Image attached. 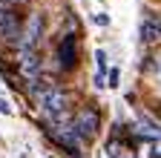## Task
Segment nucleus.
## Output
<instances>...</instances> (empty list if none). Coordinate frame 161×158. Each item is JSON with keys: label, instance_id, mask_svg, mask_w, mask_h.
<instances>
[{"label": "nucleus", "instance_id": "obj_1", "mask_svg": "<svg viewBox=\"0 0 161 158\" xmlns=\"http://www.w3.org/2000/svg\"><path fill=\"white\" fill-rule=\"evenodd\" d=\"M35 101H37V109L40 115L46 118L49 124H60V121H66V115H69V104H72V98L66 89H60V86H40L35 89Z\"/></svg>", "mask_w": 161, "mask_h": 158}, {"label": "nucleus", "instance_id": "obj_2", "mask_svg": "<svg viewBox=\"0 0 161 158\" xmlns=\"http://www.w3.org/2000/svg\"><path fill=\"white\" fill-rule=\"evenodd\" d=\"M72 127L80 135V141H89V138H95L98 129H101V112L95 106H80L75 112V118H72Z\"/></svg>", "mask_w": 161, "mask_h": 158}, {"label": "nucleus", "instance_id": "obj_3", "mask_svg": "<svg viewBox=\"0 0 161 158\" xmlns=\"http://www.w3.org/2000/svg\"><path fill=\"white\" fill-rule=\"evenodd\" d=\"M40 35H43V14H29V20L23 26V35H20V49H35L37 41H40Z\"/></svg>", "mask_w": 161, "mask_h": 158}, {"label": "nucleus", "instance_id": "obj_4", "mask_svg": "<svg viewBox=\"0 0 161 158\" xmlns=\"http://www.w3.org/2000/svg\"><path fill=\"white\" fill-rule=\"evenodd\" d=\"M20 35H23V29L17 23V14L3 9V14H0V37L6 43H20Z\"/></svg>", "mask_w": 161, "mask_h": 158}, {"label": "nucleus", "instance_id": "obj_5", "mask_svg": "<svg viewBox=\"0 0 161 158\" xmlns=\"http://www.w3.org/2000/svg\"><path fill=\"white\" fill-rule=\"evenodd\" d=\"M58 61H60V69H75L78 66V41L72 35H66L58 46Z\"/></svg>", "mask_w": 161, "mask_h": 158}, {"label": "nucleus", "instance_id": "obj_6", "mask_svg": "<svg viewBox=\"0 0 161 158\" xmlns=\"http://www.w3.org/2000/svg\"><path fill=\"white\" fill-rule=\"evenodd\" d=\"M141 41L144 43H158L161 41V14L150 12L144 20H141Z\"/></svg>", "mask_w": 161, "mask_h": 158}, {"label": "nucleus", "instance_id": "obj_7", "mask_svg": "<svg viewBox=\"0 0 161 158\" xmlns=\"http://www.w3.org/2000/svg\"><path fill=\"white\" fill-rule=\"evenodd\" d=\"M20 72H23V78H29V81H37L40 57H37L35 49H20Z\"/></svg>", "mask_w": 161, "mask_h": 158}, {"label": "nucleus", "instance_id": "obj_8", "mask_svg": "<svg viewBox=\"0 0 161 158\" xmlns=\"http://www.w3.org/2000/svg\"><path fill=\"white\" fill-rule=\"evenodd\" d=\"M107 155H109V158H135V155H132V150H127V147H118L115 141L107 147Z\"/></svg>", "mask_w": 161, "mask_h": 158}, {"label": "nucleus", "instance_id": "obj_9", "mask_svg": "<svg viewBox=\"0 0 161 158\" xmlns=\"http://www.w3.org/2000/svg\"><path fill=\"white\" fill-rule=\"evenodd\" d=\"M95 23H98V26H109V17H107L104 12H98V14H95Z\"/></svg>", "mask_w": 161, "mask_h": 158}, {"label": "nucleus", "instance_id": "obj_10", "mask_svg": "<svg viewBox=\"0 0 161 158\" xmlns=\"http://www.w3.org/2000/svg\"><path fill=\"white\" fill-rule=\"evenodd\" d=\"M109 86H118V69L109 72Z\"/></svg>", "mask_w": 161, "mask_h": 158}, {"label": "nucleus", "instance_id": "obj_11", "mask_svg": "<svg viewBox=\"0 0 161 158\" xmlns=\"http://www.w3.org/2000/svg\"><path fill=\"white\" fill-rule=\"evenodd\" d=\"M0 115H9V104L6 101H0Z\"/></svg>", "mask_w": 161, "mask_h": 158}, {"label": "nucleus", "instance_id": "obj_12", "mask_svg": "<svg viewBox=\"0 0 161 158\" xmlns=\"http://www.w3.org/2000/svg\"><path fill=\"white\" fill-rule=\"evenodd\" d=\"M158 81H161V61H158Z\"/></svg>", "mask_w": 161, "mask_h": 158}]
</instances>
